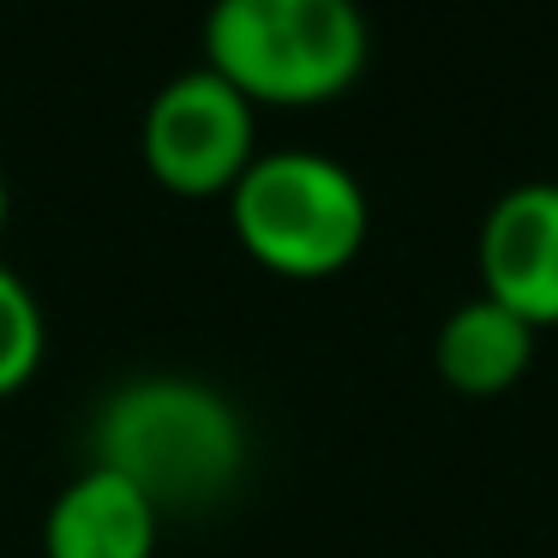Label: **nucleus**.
<instances>
[{"mask_svg":"<svg viewBox=\"0 0 558 558\" xmlns=\"http://www.w3.org/2000/svg\"><path fill=\"white\" fill-rule=\"evenodd\" d=\"M90 450H97V469H114L157 510H174L229 493L246 457V426L234 402L205 378L157 373L133 378L102 402Z\"/></svg>","mask_w":558,"mask_h":558,"instance_id":"obj_1","label":"nucleus"},{"mask_svg":"<svg viewBox=\"0 0 558 558\" xmlns=\"http://www.w3.org/2000/svg\"><path fill=\"white\" fill-rule=\"evenodd\" d=\"M205 54L246 102H318L361 73L366 19L354 0H217Z\"/></svg>","mask_w":558,"mask_h":558,"instance_id":"obj_2","label":"nucleus"},{"mask_svg":"<svg viewBox=\"0 0 558 558\" xmlns=\"http://www.w3.org/2000/svg\"><path fill=\"white\" fill-rule=\"evenodd\" d=\"M234 234L246 253L289 277H325L354 258L366 234V193L337 157L277 150L234 181Z\"/></svg>","mask_w":558,"mask_h":558,"instance_id":"obj_3","label":"nucleus"},{"mask_svg":"<svg viewBox=\"0 0 558 558\" xmlns=\"http://www.w3.org/2000/svg\"><path fill=\"white\" fill-rule=\"evenodd\" d=\"M145 162L181 193L234 186L253 162V102L210 66L174 73L145 109Z\"/></svg>","mask_w":558,"mask_h":558,"instance_id":"obj_4","label":"nucleus"},{"mask_svg":"<svg viewBox=\"0 0 558 558\" xmlns=\"http://www.w3.org/2000/svg\"><path fill=\"white\" fill-rule=\"evenodd\" d=\"M481 277L522 325H558V181H522L486 210Z\"/></svg>","mask_w":558,"mask_h":558,"instance_id":"obj_5","label":"nucleus"},{"mask_svg":"<svg viewBox=\"0 0 558 558\" xmlns=\"http://www.w3.org/2000/svg\"><path fill=\"white\" fill-rule=\"evenodd\" d=\"M43 546H49V558H150V546H157V505L133 481H121L114 469L90 462L49 505Z\"/></svg>","mask_w":558,"mask_h":558,"instance_id":"obj_6","label":"nucleus"},{"mask_svg":"<svg viewBox=\"0 0 558 558\" xmlns=\"http://www.w3.org/2000/svg\"><path fill=\"white\" fill-rule=\"evenodd\" d=\"M534 354V325H522L510 306L498 301H462L457 313L438 325V373L469 397H493L529 366Z\"/></svg>","mask_w":558,"mask_h":558,"instance_id":"obj_7","label":"nucleus"},{"mask_svg":"<svg viewBox=\"0 0 558 558\" xmlns=\"http://www.w3.org/2000/svg\"><path fill=\"white\" fill-rule=\"evenodd\" d=\"M43 361V313L31 301V289L0 265V397L19 390Z\"/></svg>","mask_w":558,"mask_h":558,"instance_id":"obj_8","label":"nucleus"},{"mask_svg":"<svg viewBox=\"0 0 558 558\" xmlns=\"http://www.w3.org/2000/svg\"><path fill=\"white\" fill-rule=\"evenodd\" d=\"M0 229H7V181H0Z\"/></svg>","mask_w":558,"mask_h":558,"instance_id":"obj_9","label":"nucleus"}]
</instances>
